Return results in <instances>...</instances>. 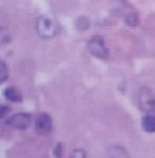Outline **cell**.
<instances>
[{"label": "cell", "mask_w": 155, "mask_h": 158, "mask_svg": "<svg viewBox=\"0 0 155 158\" xmlns=\"http://www.w3.org/2000/svg\"><path fill=\"white\" fill-rule=\"evenodd\" d=\"M87 48L95 57L109 59V48H107V45H106V42H104V39L101 36H93L92 39H89Z\"/></svg>", "instance_id": "cell-1"}, {"label": "cell", "mask_w": 155, "mask_h": 158, "mask_svg": "<svg viewBox=\"0 0 155 158\" xmlns=\"http://www.w3.org/2000/svg\"><path fill=\"white\" fill-rule=\"evenodd\" d=\"M136 99H138L140 109H141L144 113H149V112L155 110V95H153V92H152L150 89H147V87L140 89Z\"/></svg>", "instance_id": "cell-2"}, {"label": "cell", "mask_w": 155, "mask_h": 158, "mask_svg": "<svg viewBox=\"0 0 155 158\" xmlns=\"http://www.w3.org/2000/svg\"><path fill=\"white\" fill-rule=\"evenodd\" d=\"M36 31H37V34L40 37L50 39V37H54L56 36L57 27H56V23L50 17H39L37 22H36Z\"/></svg>", "instance_id": "cell-3"}, {"label": "cell", "mask_w": 155, "mask_h": 158, "mask_svg": "<svg viewBox=\"0 0 155 158\" xmlns=\"http://www.w3.org/2000/svg\"><path fill=\"white\" fill-rule=\"evenodd\" d=\"M33 123V116L30 113H16L13 116H10L6 119V124L13 129H19V130H23V129H28Z\"/></svg>", "instance_id": "cell-4"}, {"label": "cell", "mask_w": 155, "mask_h": 158, "mask_svg": "<svg viewBox=\"0 0 155 158\" xmlns=\"http://www.w3.org/2000/svg\"><path fill=\"white\" fill-rule=\"evenodd\" d=\"M36 132L39 135H48L53 129V119L48 113H40L37 118H36Z\"/></svg>", "instance_id": "cell-5"}, {"label": "cell", "mask_w": 155, "mask_h": 158, "mask_svg": "<svg viewBox=\"0 0 155 158\" xmlns=\"http://www.w3.org/2000/svg\"><path fill=\"white\" fill-rule=\"evenodd\" d=\"M141 127L147 133H155V110L144 113V118L141 121Z\"/></svg>", "instance_id": "cell-6"}, {"label": "cell", "mask_w": 155, "mask_h": 158, "mask_svg": "<svg viewBox=\"0 0 155 158\" xmlns=\"http://www.w3.org/2000/svg\"><path fill=\"white\" fill-rule=\"evenodd\" d=\"M106 155H107V158H130L129 152L123 146H118V144H113V146L107 147Z\"/></svg>", "instance_id": "cell-7"}, {"label": "cell", "mask_w": 155, "mask_h": 158, "mask_svg": "<svg viewBox=\"0 0 155 158\" xmlns=\"http://www.w3.org/2000/svg\"><path fill=\"white\" fill-rule=\"evenodd\" d=\"M5 98L11 102H20L22 101V93L16 89V87H8L5 92H3Z\"/></svg>", "instance_id": "cell-8"}, {"label": "cell", "mask_w": 155, "mask_h": 158, "mask_svg": "<svg viewBox=\"0 0 155 158\" xmlns=\"http://www.w3.org/2000/svg\"><path fill=\"white\" fill-rule=\"evenodd\" d=\"M124 22H126L127 27H132V28L138 27V23H140V16H138V13H136L135 10H130V11L124 16Z\"/></svg>", "instance_id": "cell-9"}, {"label": "cell", "mask_w": 155, "mask_h": 158, "mask_svg": "<svg viewBox=\"0 0 155 158\" xmlns=\"http://www.w3.org/2000/svg\"><path fill=\"white\" fill-rule=\"evenodd\" d=\"M8 77H10V68H8V64L0 59V84H3Z\"/></svg>", "instance_id": "cell-10"}, {"label": "cell", "mask_w": 155, "mask_h": 158, "mask_svg": "<svg viewBox=\"0 0 155 158\" xmlns=\"http://www.w3.org/2000/svg\"><path fill=\"white\" fill-rule=\"evenodd\" d=\"M10 39H11L10 31H8L6 28H3V27H0V47L6 45V44L10 42Z\"/></svg>", "instance_id": "cell-11"}, {"label": "cell", "mask_w": 155, "mask_h": 158, "mask_svg": "<svg viewBox=\"0 0 155 158\" xmlns=\"http://www.w3.org/2000/svg\"><path fill=\"white\" fill-rule=\"evenodd\" d=\"M68 158H87V153H86V150H82V149H74V150L70 153Z\"/></svg>", "instance_id": "cell-12"}, {"label": "cell", "mask_w": 155, "mask_h": 158, "mask_svg": "<svg viewBox=\"0 0 155 158\" xmlns=\"http://www.w3.org/2000/svg\"><path fill=\"white\" fill-rule=\"evenodd\" d=\"M53 152H54V156L56 158H64V144L62 143H57Z\"/></svg>", "instance_id": "cell-13"}, {"label": "cell", "mask_w": 155, "mask_h": 158, "mask_svg": "<svg viewBox=\"0 0 155 158\" xmlns=\"http://www.w3.org/2000/svg\"><path fill=\"white\" fill-rule=\"evenodd\" d=\"M8 113H10V107H8V106H2V104H0V119L5 118Z\"/></svg>", "instance_id": "cell-14"}]
</instances>
